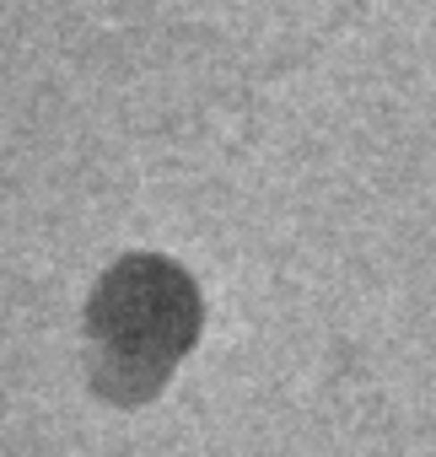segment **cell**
<instances>
[{
    "instance_id": "1",
    "label": "cell",
    "mask_w": 436,
    "mask_h": 457,
    "mask_svg": "<svg viewBox=\"0 0 436 457\" xmlns=\"http://www.w3.org/2000/svg\"><path fill=\"white\" fill-rule=\"evenodd\" d=\"M97 328L130 366H156L183 345V286L156 264H130L103 291Z\"/></svg>"
}]
</instances>
